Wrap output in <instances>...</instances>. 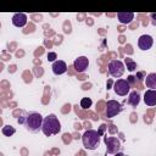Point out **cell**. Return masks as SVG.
<instances>
[{
    "instance_id": "1",
    "label": "cell",
    "mask_w": 156,
    "mask_h": 156,
    "mask_svg": "<svg viewBox=\"0 0 156 156\" xmlns=\"http://www.w3.org/2000/svg\"><path fill=\"white\" fill-rule=\"evenodd\" d=\"M41 130L46 136L58 134L61 132V123H60L58 118L52 113L44 117L43 124H41Z\"/></svg>"
},
{
    "instance_id": "2",
    "label": "cell",
    "mask_w": 156,
    "mask_h": 156,
    "mask_svg": "<svg viewBox=\"0 0 156 156\" xmlns=\"http://www.w3.org/2000/svg\"><path fill=\"white\" fill-rule=\"evenodd\" d=\"M82 141H83V146L87 150H95L100 145V135L98 130L88 129L82 135Z\"/></svg>"
},
{
    "instance_id": "3",
    "label": "cell",
    "mask_w": 156,
    "mask_h": 156,
    "mask_svg": "<svg viewBox=\"0 0 156 156\" xmlns=\"http://www.w3.org/2000/svg\"><path fill=\"white\" fill-rule=\"evenodd\" d=\"M43 119L44 117L39 113V112H29L26 115V121H24V127L29 130V132H38L41 129V124H43Z\"/></svg>"
},
{
    "instance_id": "4",
    "label": "cell",
    "mask_w": 156,
    "mask_h": 156,
    "mask_svg": "<svg viewBox=\"0 0 156 156\" xmlns=\"http://www.w3.org/2000/svg\"><path fill=\"white\" fill-rule=\"evenodd\" d=\"M107 69L110 76H112L113 78H119L124 73V63L119 60H111L108 62Z\"/></svg>"
},
{
    "instance_id": "5",
    "label": "cell",
    "mask_w": 156,
    "mask_h": 156,
    "mask_svg": "<svg viewBox=\"0 0 156 156\" xmlns=\"http://www.w3.org/2000/svg\"><path fill=\"white\" fill-rule=\"evenodd\" d=\"M121 112H122V105L118 101H116V100H108L106 102V111H105V113H106V117L107 118H112V117L119 115Z\"/></svg>"
},
{
    "instance_id": "6",
    "label": "cell",
    "mask_w": 156,
    "mask_h": 156,
    "mask_svg": "<svg viewBox=\"0 0 156 156\" xmlns=\"http://www.w3.org/2000/svg\"><path fill=\"white\" fill-rule=\"evenodd\" d=\"M104 141L106 144V152L107 154H116L121 149V141L116 136H105Z\"/></svg>"
},
{
    "instance_id": "7",
    "label": "cell",
    "mask_w": 156,
    "mask_h": 156,
    "mask_svg": "<svg viewBox=\"0 0 156 156\" xmlns=\"http://www.w3.org/2000/svg\"><path fill=\"white\" fill-rule=\"evenodd\" d=\"M112 88H113L115 93L117 95H119V96H126L129 93V90H130V85H129V83L126 79H117L113 83Z\"/></svg>"
},
{
    "instance_id": "8",
    "label": "cell",
    "mask_w": 156,
    "mask_h": 156,
    "mask_svg": "<svg viewBox=\"0 0 156 156\" xmlns=\"http://www.w3.org/2000/svg\"><path fill=\"white\" fill-rule=\"evenodd\" d=\"M152 45H154V39H152L151 35L143 34V35L139 37V39H138V46H139L140 50H144V51L145 50H150L152 48Z\"/></svg>"
},
{
    "instance_id": "9",
    "label": "cell",
    "mask_w": 156,
    "mask_h": 156,
    "mask_svg": "<svg viewBox=\"0 0 156 156\" xmlns=\"http://www.w3.org/2000/svg\"><path fill=\"white\" fill-rule=\"evenodd\" d=\"M88 66H89V60H88L87 56H79V57L76 58L74 62H73V68H74L76 72H78V73L84 72V71L88 68Z\"/></svg>"
},
{
    "instance_id": "10",
    "label": "cell",
    "mask_w": 156,
    "mask_h": 156,
    "mask_svg": "<svg viewBox=\"0 0 156 156\" xmlns=\"http://www.w3.org/2000/svg\"><path fill=\"white\" fill-rule=\"evenodd\" d=\"M12 24L15 27H24L27 24V15L23 13V12H16L13 16H12Z\"/></svg>"
},
{
    "instance_id": "11",
    "label": "cell",
    "mask_w": 156,
    "mask_h": 156,
    "mask_svg": "<svg viewBox=\"0 0 156 156\" xmlns=\"http://www.w3.org/2000/svg\"><path fill=\"white\" fill-rule=\"evenodd\" d=\"M51 68H52L54 74L60 76V74H63V73L67 71V65H66V62L62 61V60H56V61L52 62V67H51Z\"/></svg>"
},
{
    "instance_id": "12",
    "label": "cell",
    "mask_w": 156,
    "mask_h": 156,
    "mask_svg": "<svg viewBox=\"0 0 156 156\" xmlns=\"http://www.w3.org/2000/svg\"><path fill=\"white\" fill-rule=\"evenodd\" d=\"M144 102L147 106H155L156 105V90L149 89L144 94Z\"/></svg>"
},
{
    "instance_id": "13",
    "label": "cell",
    "mask_w": 156,
    "mask_h": 156,
    "mask_svg": "<svg viewBox=\"0 0 156 156\" xmlns=\"http://www.w3.org/2000/svg\"><path fill=\"white\" fill-rule=\"evenodd\" d=\"M117 20L122 24H128L134 20V13L133 12H118L117 13Z\"/></svg>"
},
{
    "instance_id": "14",
    "label": "cell",
    "mask_w": 156,
    "mask_h": 156,
    "mask_svg": "<svg viewBox=\"0 0 156 156\" xmlns=\"http://www.w3.org/2000/svg\"><path fill=\"white\" fill-rule=\"evenodd\" d=\"M139 102H140V94L136 90L130 91L129 96H128V104L130 106H133V107H136L139 105Z\"/></svg>"
},
{
    "instance_id": "15",
    "label": "cell",
    "mask_w": 156,
    "mask_h": 156,
    "mask_svg": "<svg viewBox=\"0 0 156 156\" xmlns=\"http://www.w3.org/2000/svg\"><path fill=\"white\" fill-rule=\"evenodd\" d=\"M145 84L147 88L155 90L156 89V73H149L147 76H145Z\"/></svg>"
},
{
    "instance_id": "16",
    "label": "cell",
    "mask_w": 156,
    "mask_h": 156,
    "mask_svg": "<svg viewBox=\"0 0 156 156\" xmlns=\"http://www.w3.org/2000/svg\"><path fill=\"white\" fill-rule=\"evenodd\" d=\"M124 65L127 66V69H128L129 72H133V71L136 69V62H135L133 58H130V57L124 58Z\"/></svg>"
},
{
    "instance_id": "17",
    "label": "cell",
    "mask_w": 156,
    "mask_h": 156,
    "mask_svg": "<svg viewBox=\"0 0 156 156\" xmlns=\"http://www.w3.org/2000/svg\"><path fill=\"white\" fill-rule=\"evenodd\" d=\"M15 133H16L15 127H12V126H10V124H6V126L2 127V134H4L5 136H11V135H13Z\"/></svg>"
},
{
    "instance_id": "18",
    "label": "cell",
    "mask_w": 156,
    "mask_h": 156,
    "mask_svg": "<svg viewBox=\"0 0 156 156\" xmlns=\"http://www.w3.org/2000/svg\"><path fill=\"white\" fill-rule=\"evenodd\" d=\"M91 104H93V101H91L90 98H83V99L80 100V107L84 108V110L89 108V107L91 106Z\"/></svg>"
},
{
    "instance_id": "19",
    "label": "cell",
    "mask_w": 156,
    "mask_h": 156,
    "mask_svg": "<svg viewBox=\"0 0 156 156\" xmlns=\"http://www.w3.org/2000/svg\"><path fill=\"white\" fill-rule=\"evenodd\" d=\"M56 57H57L56 52H49V54H48V61H50V62H54V61H56V60H55Z\"/></svg>"
},
{
    "instance_id": "20",
    "label": "cell",
    "mask_w": 156,
    "mask_h": 156,
    "mask_svg": "<svg viewBox=\"0 0 156 156\" xmlns=\"http://www.w3.org/2000/svg\"><path fill=\"white\" fill-rule=\"evenodd\" d=\"M127 82L129 83V85H132L133 83H135V82H136V78H135L134 76H129V77H128V79H127Z\"/></svg>"
},
{
    "instance_id": "21",
    "label": "cell",
    "mask_w": 156,
    "mask_h": 156,
    "mask_svg": "<svg viewBox=\"0 0 156 156\" xmlns=\"http://www.w3.org/2000/svg\"><path fill=\"white\" fill-rule=\"evenodd\" d=\"M105 128H106V126H105V124H102V126L100 127V129L98 130V133H99V135H100V136L104 134V132H105Z\"/></svg>"
},
{
    "instance_id": "22",
    "label": "cell",
    "mask_w": 156,
    "mask_h": 156,
    "mask_svg": "<svg viewBox=\"0 0 156 156\" xmlns=\"http://www.w3.org/2000/svg\"><path fill=\"white\" fill-rule=\"evenodd\" d=\"M143 77H144V72H139L136 76H135V78H138V80H143ZM145 78V77H144Z\"/></svg>"
},
{
    "instance_id": "23",
    "label": "cell",
    "mask_w": 156,
    "mask_h": 156,
    "mask_svg": "<svg viewBox=\"0 0 156 156\" xmlns=\"http://www.w3.org/2000/svg\"><path fill=\"white\" fill-rule=\"evenodd\" d=\"M115 156H124V155H123L122 152H116V154H115Z\"/></svg>"
}]
</instances>
